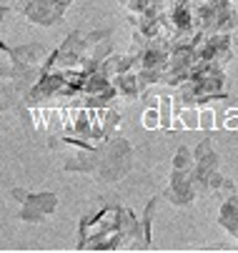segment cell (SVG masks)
<instances>
[{
	"instance_id": "cell-1",
	"label": "cell",
	"mask_w": 238,
	"mask_h": 253,
	"mask_svg": "<svg viewBox=\"0 0 238 253\" xmlns=\"http://www.w3.org/2000/svg\"><path fill=\"white\" fill-rule=\"evenodd\" d=\"M30 203H36L40 211H45V213H50L53 208H55V196H50V193H40V196H33V198H28Z\"/></svg>"
}]
</instances>
